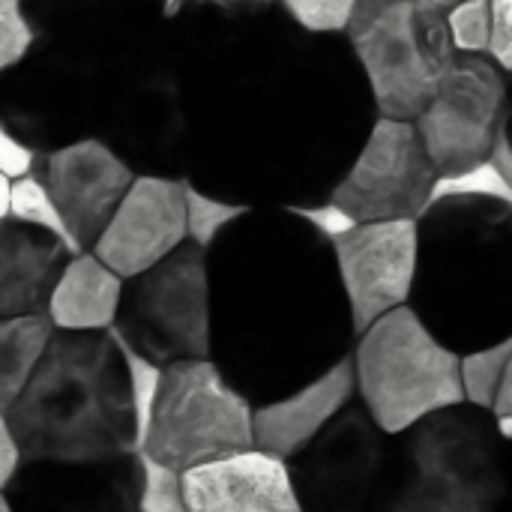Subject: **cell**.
<instances>
[{"label":"cell","instance_id":"27","mask_svg":"<svg viewBox=\"0 0 512 512\" xmlns=\"http://www.w3.org/2000/svg\"><path fill=\"white\" fill-rule=\"evenodd\" d=\"M114 339H117V345L123 351L126 372H129V390H132V408H135V435H138V453H141L144 450V441H147V432H150V423H153L156 402H159L165 366H159V363L147 360L144 354H138L117 333H114Z\"/></svg>","mask_w":512,"mask_h":512},{"label":"cell","instance_id":"6","mask_svg":"<svg viewBox=\"0 0 512 512\" xmlns=\"http://www.w3.org/2000/svg\"><path fill=\"white\" fill-rule=\"evenodd\" d=\"M357 399L390 435L462 405L459 354L450 351L411 306L393 309L354 342Z\"/></svg>","mask_w":512,"mask_h":512},{"label":"cell","instance_id":"14","mask_svg":"<svg viewBox=\"0 0 512 512\" xmlns=\"http://www.w3.org/2000/svg\"><path fill=\"white\" fill-rule=\"evenodd\" d=\"M438 180L414 120L378 117L333 201L354 222H417L432 207Z\"/></svg>","mask_w":512,"mask_h":512},{"label":"cell","instance_id":"21","mask_svg":"<svg viewBox=\"0 0 512 512\" xmlns=\"http://www.w3.org/2000/svg\"><path fill=\"white\" fill-rule=\"evenodd\" d=\"M357 399L354 357H345L306 387L255 408V447L291 459L300 453L348 402Z\"/></svg>","mask_w":512,"mask_h":512},{"label":"cell","instance_id":"45","mask_svg":"<svg viewBox=\"0 0 512 512\" xmlns=\"http://www.w3.org/2000/svg\"><path fill=\"white\" fill-rule=\"evenodd\" d=\"M498 512H512V504H507V501H504V507H501Z\"/></svg>","mask_w":512,"mask_h":512},{"label":"cell","instance_id":"19","mask_svg":"<svg viewBox=\"0 0 512 512\" xmlns=\"http://www.w3.org/2000/svg\"><path fill=\"white\" fill-rule=\"evenodd\" d=\"M39 39L117 60L168 18V0H24Z\"/></svg>","mask_w":512,"mask_h":512},{"label":"cell","instance_id":"17","mask_svg":"<svg viewBox=\"0 0 512 512\" xmlns=\"http://www.w3.org/2000/svg\"><path fill=\"white\" fill-rule=\"evenodd\" d=\"M186 240V180L138 174L90 252L117 276L132 279Z\"/></svg>","mask_w":512,"mask_h":512},{"label":"cell","instance_id":"23","mask_svg":"<svg viewBox=\"0 0 512 512\" xmlns=\"http://www.w3.org/2000/svg\"><path fill=\"white\" fill-rule=\"evenodd\" d=\"M123 276H117L108 264H102L93 252H78L63 267L51 297H48V321L54 330L66 333H102L117 321Z\"/></svg>","mask_w":512,"mask_h":512},{"label":"cell","instance_id":"26","mask_svg":"<svg viewBox=\"0 0 512 512\" xmlns=\"http://www.w3.org/2000/svg\"><path fill=\"white\" fill-rule=\"evenodd\" d=\"M12 219L24 222V225H33V228H42L54 237H60L75 255L81 252L57 201L51 198V192L45 189V183L30 174V177H21V180H12Z\"/></svg>","mask_w":512,"mask_h":512},{"label":"cell","instance_id":"11","mask_svg":"<svg viewBox=\"0 0 512 512\" xmlns=\"http://www.w3.org/2000/svg\"><path fill=\"white\" fill-rule=\"evenodd\" d=\"M111 330L159 366L210 360L207 249L186 240L150 270L126 279Z\"/></svg>","mask_w":512,"mask_h":512},{"label":"cell","instance_id":"12","mask_svg":"<svg viewBox=\"0 0 512 512\" xmlns=\"http://www.w3.org/2000/svg\"><path fill=\"white\" fill-rule=\"evenodd\" d=\"M393 435L360 399L348 402L288 459L303 512H375L390 468Z\"/></svg>","mask_w":512,"mask_h":512},{"label":"cell","instance_id":"32","mask_svg":"<svg viewBox=\"0 0 512 512\" xmlns=\"http://www.w3.org/2000/svg\"><path fill=\"white\" fill-rule=\"evenodd\" d=\"M444 195H477V198H498V201H510L512 204V186L504 177V171L489 159L483 165H474L462 174H450L438 180L435 198Z\"/></svg>","mask_w":512,"mask_h":512},{"label":"cell","instance_id":"2","mask_svg":"<svg viewBox=\"0 0 512 512\" xmlns=\"http://www.w3.org/2000/svg\"><path fill=\"white\" fill-rule=\"evenodd\" d=\"M210 360L258 408L351 357L333 240L300 210L249 207L207 249Z\"/></svg>","mask_w":512,"mask_h":512},{"label":"cell","instance_id":"18","mask_svg":"<svg viewBox=\"0 0 512 512\" xmlns=\"http://www.w3.org/2000/svg\"><path fill=\"white\" fill-rule=\"evenodd\" d=\"M141 462H21L6 498L15 512H138Z\"/></svg>","mask_w":512,"mask_h":512},{"label":"cell","instance_id":"25","mask_svg":"<svg viewBox=\"0 0 512 512\" xmlns=\"http://www.w3.org/2000/svg\"><path fill=\"white\" fill-rule=\"evenodd\" d=\"M512 360V339L483 348V351H471L462 354L459 360V372H462V390H465V402L477 405V408H495L501 384L507 378V366Z\"/></svg>","mask_w":512,"mask_h":512},{"label":"cell","instance_id":"29","mask_svg":"<svg viewBox=\"0 0 512 512\" xmlns=\"http://www.w3.org/2000/svg\"><path fill=\"white\" fill-rule=\"evenodd\" d=\"M138 462H141L138 512H189L180 471L156 462L147 453H138Z\"/></svg>","mask_w":512,"mask_h":512},{"label":"cell","instance_id":"31","mask_svg":"<svg viewBox=\"0 0 512 512\" xmlns=\"http://www.w3.org/2000/svg\"><path fill=\"white\" fill-rule=\"evenodd\" d=\"M360 0H279V6L309 33L345 36Z\"/></svg>","mask_w":512,"mask_h":512},{"label":"cell","instance_id":"20","mask_svg":"<svg viewBox=\"0 0 512 512\" xmlns=\"http://www.w3.org/2000/svg\"><path fill=\"white\" fill-rule=\"evenodd\" d=\"M189 512H303L288 462L252 447L183 471Z\"/></svg>","mask_w":512,"mask_h":512},{"label":"cell","instance_id":"36","mask_svg":"<svg viewBox=\"0 0 512 512\" xmlns=\"http://www.w3.org/2000/svg\"><path fill=\"white\" fill-rule=\"evenodd\" d=\"M300 213H303V216L318 228V231H324L330 240L342 237L348 228H354V225H357V222H354V219H351V216H348V213L333 201V198H330V201H321V204H315V207H303Z\"/></svg>","mask_w":512,"mask_h":512},{"label":"cell","instance_id":"24","mask_svg":"<svg viewBox=\"0 0 512 512\" xmlns=\"http://www.w3.org/2000/svg\"><path fill=\"white\" fill-rule=\"evenodd\" d=\"M51 336L54 324L45 312L0 318V414H9L15 399L24 393Z\"/></svg>","mask_w":512,"mask_h":512},{"label":"cell","instance_id":"33","mask_svg":"<svg viewBox=\"0 0 512 512\" xmlns=\"http://www.w3.org/2000/svg\"><path fill=\"white\" fill-rule=\"evenodd\" d=\"M36 39L24 0H0V69L18 63Z\"/></svg>","mask_w":512,"mask_h":512},{"label":"cell","instance_id":"15","mask_svg":"<svg viewBox=\"0 0 512 512\" xmlns=\"http://www.w3.org/2000/svg\"><path fill=\"white\" fill-rule=\"evenodd\" d=\"M333 249L357 336L378 318L411 303L417 276V222H357L333 240Z\"/></svg>","mask_w":512,"mask_h":512},{"label":"cell","instance_id":"44","mask_svg":"<svg viewBox=\"0 0 512 512\" xmlns=\"http://www.w3.org/2000/svg\"><path fill=\"white\" fill-rule=\"evenodd\" d=\"M0 512H15L12 504H9V498H6V492H0Z\"/></svg>","mask_w":512,"mask_h":512},{"label":"cell","instance_id":"37","mask_svg":"<svg viewBox=\"0 0 512 512\" xmlns=\"http://www.w3.org/2000/svg\"><path fill=\"white\" fill-rule=\"evenodd\" d=\"M21 447L18 438L12 432V423L6 414H0V492L9 489V483L15 480L18 468H21Z\"/></svg>","mask_w":512,"mask_h":512},{"label":"cell","instance_id":"13","mask_svg":"<svg viewBox=\"0 0 512 512\" xmlns=\"http://www.w3.org/2000/svg\"><path fill=\"white\" fill-rule=\"evenodd\" d=\"M507 105V72L489 54H456L414 126L441 177L492 159Z\"/></svg>","mask_w":512,"mask_h":512},{"label":"cell","instance_id":"1","mask_svg":"<svg viewBox=\"0 0 512 512\" xmlns=\"http://www.w3.org/2000/svg\"><path fill=\"white\" fill-rule=\"evenodd\" d=\"M183 108V180L240 207L330 201L378 108L345 36L279 0H186L162 24Z\"/></svg>","mask_w":512,"mask_h":512},{"label":"cell","instance_id":"43","mask_svg":"<svg viewBox=\"0 0 512 512\" xmlns=\"http://www.w3.org/2000/svg\"><path fill=\"white\" fill-rule=\"evenodd\" d=\"M420 3H432V6H441V9H450L453 3H459V0H420Z\"/></svg>","mask_w":512,"mask_h":512},{"label":"cell","instance_id":"16","mask_svg":"<svg viewBox=\"0 0 512 512\" xmlns=\"http://www.w3.org/2000/svg\"><path fill=\"white\" fill-rule=\"evenodd\" d=\"M36 177L57 201L78 249L90 252L138 174L102 138L90 135L42 153Z\"/></svg>","mask_w":512,"mask_h":512},{"label":"cell","instance_id":"9","mask_svg":"<svg viewBox=\"0 0 512 512\" xmlns=\"http://www.w3.org/2000/svg\"><path fill=\"white\" fill-rule=\"evenodd\" d=\"M96 138L135 174L183 180V108L162 27L114 63Z\"/></svg>","mask_w":512,"mask_h":512},{"label":"cell","instance_id":"38","mask_svg":"<svg viewBox=\"0 0 512 512\" xmlns=\"http://www.w3.org/2000/svg\"><path fill=\"white\" fill-rule=\"evenodd\" d=\"M495 417H498V426L504 432V438L510 441L512 438V360L507 366V378L501 384V393H498V402H495Z\"/></svg>","mask_w":512,"mask_h":512},{"label":"cell","instance_id":"35","mask_svg":"<svg viewBox=\"0 0 512 512\" xmlns=\"http://www.w3.org/2000/svg\"><path fill=\"white\" fill-rule=\"evenodd\" d=\"M489 57L512 72V0H492V42Z\"/></svg>","mask_w":512,"mask_h":512},{"label":"cell","instance_id":"7","mask_svg":"<svg viewBox=\"0 0 512 512\" xmlns=\"http://www.w3.org/2000/svg\"><path fill=\"white\" fill-rule=\"evenodd\" d=\"M345 39L378 117L393 120H417L456 57L447 12L420 0H360Z\"/></svg>","mask_w":512,"mask_h":512},{"label":"cell","instance_id":"30","mask_svg":"<svg viewBox=\"0 0 512 512\" xmlns=\"http://www.w3.org/2000/svg\"><path fill=\"white\" fill-rule=\"evenodd\" d=\"M444 12L456 54H489L492 0H459Z\"/></svg>","mask_w":512,"mask_h":512},{"label":"cell","instance_id":"42","mask_svg":"<svg viewBox=\"0 0 512 512\" xmlns=\"http://www.w3.org/2000/svg\"><path fill=\"white\" fill-rule=\"evenodd\" d=\"M183 3H186V0H168V18H171ZM231 3H270V0H231Z\"/></svg>","mask_w":512,"mask_h":512},{"label":"cell","instance_id":"41","mask_svg":"<svg viewBox=\"0 0 512 512\" xmlns=\"http://www.w3.org/2000/svg\"><path fill=\"white\" fill-rule=\"evenodd\" d=\"M507 504H512V438L507 441Z\"/></svg>","mask_w":512,"mask_h":512},{"label":"cell","instance_id":"10","mask_svg":"<svg viewBox=\"0 0 512 512\" xmlns=\"http://www.w3.org/2000/svg\"><path fill=\"white\" fill-rule=\"evenodd\" d=\"M252 447L255 405L213 360H180L165 366L141 453L183 474Z\"/></svg>","mask_w":512,"mask_h":512},{"label":"cell","instance_id":"28","mask_svg":"<svg viewBox=\"0 0 512 512\" xmlns=\"http://www.w3.org/2000/svg\"><path fill=\"white\" fill-rule=\"evenodd\" d=\"M249 207H240V204H231V201H222L216 195H207L201 192L198 186L186 183V228H189V240L210 249L213 240L234 222L246 213Z\"/></svg>","mask_w":512,"mask_h":512},{"label":"cell","instance_id":"3","mask_svg":"<svg viewBox=\"0 0 512 512\" xmlns=\"http://www.w3.org/2000/svg\"><path fill=\"white\" fill-rule=\"evenodd\" d=\"M459 357L512 339V204L444 195L417 219L408 303Z\"/></svg>","mask_w":512,"mask_h":512},{"label":"cell","instance_id":"39","mask_svg":"<svg viewBox=\"0 0 512 512\" xmlns=\"http://www.w3.org/2000/svg\"><path fill=\"white\" fill-rule=\"evenodd\" d=\"M498 150L512 156V72H507V105H504V123H501V138Z\"/></svg>","mask_w":512,"mask_h":512},{"label":"cell","instance_id":"5","mask_svg":"<svg viewBox=\"0 0 512 512\" xmlns=\"http://www.w3.org/2000/svg\"><path fill=\"white\" fill-rule=\"evenodd\" d=\"M507 501V438L495 411L444 408L393 435L375 512H498Z\"/></svg>","mask_w":512,"mask_h":512},{"label":"cell","instance_id":"4","mask_svg":"<svg viewBox=\"0 0 512 512\" xmlns=\"http://www.w3.org/2000/svg\"><path fill=\"white\" fill-rule=\"evenodd\" d=\"M6 417L24 462H105L138 453L129 372L111 330H54Z\"/></svg>","mask_w":512,"mask_h":512},{"label":"cell","instance_id":"8","mask_svg":"<svg viewBox=\"0 0 512 512\" xmlns=\"http://www.w3.org/2000/svg\"><path fill=\"white\" fill-rule=\"evenodd\" d=\"M117 60L36 39L18 63L0 69V126L39 153L96 135Z\"/></svg>","mask_w":512,"mask_h":512},{"label":"cell","instance_id":"40","mask_svg":"<svg viewBox=\"0 0 512 512\" xmlns=\"http://www.w3.org/2000/svg\"><path fill=\"white\" fill-rule=\"evenodd\" d=\"M12 213V180L0 171V222Z\"/></svg>","mask_w":512,"mask_h":512},{"label":"cell","instance_id":"34","mask_svg":"<svg viewBox=\"0 0 512 512\" xmlns=\"http://www.w3.org/2000/svg\"><path fill=\"white\" fill-rule=\"evenodd\" d=\"M39 156H42L39 150H33L15 132H9L6 126H0V171L9 180H21V177L36 174Z\"/></svg>","mask_w":512,"mask_h":512},{"label":"cell","instance_id":"22","mask_svg":"<svg viewBox=\"0 0 512 512\" xmlns=\"http://www.w3.org/2000/svg\"><path fill=\"white\" fill-rule=\"evenodd\" d=\"M75 252L54 234L18 219L0 222V318L42 315Z\"/></svg>","mask_w":512,"mask_h":512}]
</instances>
